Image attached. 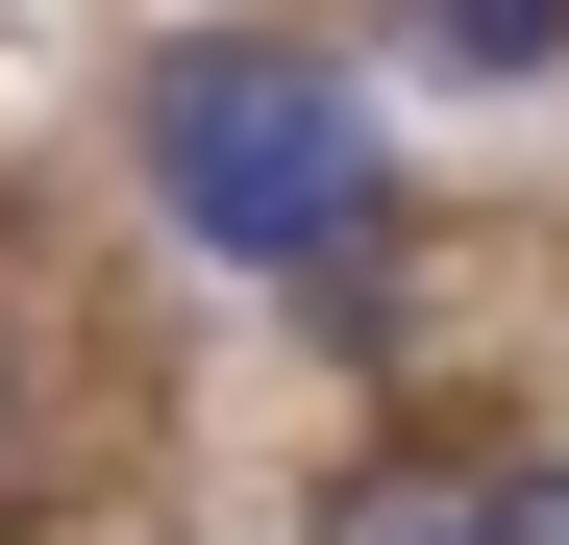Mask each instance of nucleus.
Masks as SVG:
<instances>
[{"mask_svg": "<svg viewBox=\"0 0 569 545\" xmlns=\"http://www.w3.org/2000/svg\"><path fill=\"white\" fill-rule=\"evenodd\" d=\"M496 545H569V472H520V496H496Z\"/></svg>", "mask_w": 569, "mask_h": 545, "instance_id": "3", "label": "nucleus"}, {"mask_svg": "<svg viewBox=\"0 0 569 545\" xmlns=\"http://www.w3.org/2000/svg\"><path fill=\"white\" fill-rule=\"evenodd\" d=\"M322 545H496V496H421V472H397V496H347Z\"/></svg>", "mask_w": 569, "mask_h": 545, "instance_id": "2", "label": "nucleus"}, {"mask_svg": "<svg viewBox=\"0 0 569 545\" xmlns=\"http://www.w3.org/2000/svg\"><path fill=\"white\" fill-rule=\"evenodd\" d=\"M149 199L223 272H322V323H371V272H397V149H371V100L322 50H173L149 75Z\"/></svg>", "mask_w": 569, "mask_h": 545, "instance_id": "1", "label": "nucleus"}]
</instances>
